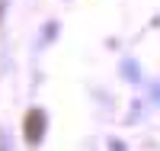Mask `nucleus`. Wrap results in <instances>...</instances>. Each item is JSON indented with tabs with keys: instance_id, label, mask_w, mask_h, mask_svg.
I'll use <instances>...</instances> for the list:
<instances>
[{
	"instance_id": "nucleus-1",
	"label": "nucleus",
	"mask_w": 160,
	"mask_h": 151,
	"mask_svg": "<svg viewBox=\"0 0 160 151\" xmlns=\"http://www.w3.org/2000/svg\"><path fill=\"white\" fill-rule=\"evenodd\" d=\"M42 132H45V113L42 109H32V113L26 116V142L35 145L38 138H42Z\"/></svg>"
}]
</instances>
